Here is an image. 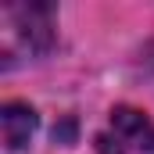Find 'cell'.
<instances>
[{"label":"cell","mask_w":154,"mask_h":154,"mask_svg":"<svg viewBox=\"0 0 154 154\" xmlns=\"http://www.w3.org/2000/svg\"><path fill=\"white\" fill-rule=\"evenodd\" d=\"M0 133H4L7 151L25 147L29 136L36 133V111H32L29 104H18V100L4 104V108H0Z\"/></svg>","instance_id":"cell-2"},{"label":"cell","mask_w":154,"mask_h":154,"mask_svg":"<svg viewBox=\"0 0 154 154\" xmlns=\"http://www.w3.org/2000/svg\"><path fill=\"white\" fill-rule=\"evenodd\" d=\"M104 154H154V122L133 108H115L111 111V136H100Z\"/></svg>","instance_id":"cell-1"}]
</instances>
